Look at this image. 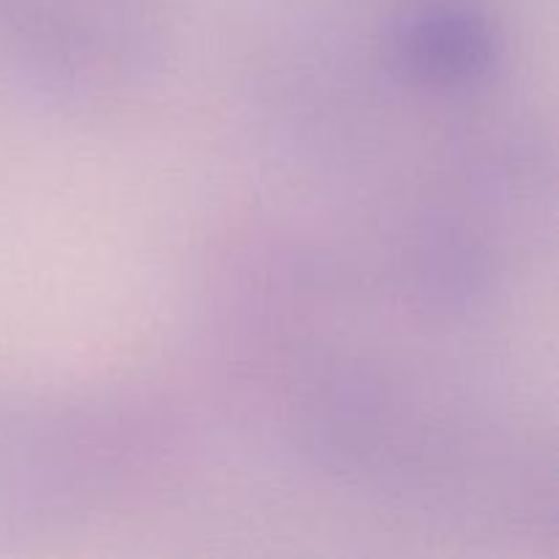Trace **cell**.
I'll return each instance as SVG.
<instances>
[{
  "mask_svg": "<svg viewBox=\"0 0 559 559\" xmlns=\"http://www.w3.org/2000/svg\"><path fill=\"white\" fill-rule=\"evenodd\" d=\"M404 71L435 85H469L484 80L497 58L495 31L473 9L451 3L424 5L396 31Z\"/></svg>",
  "mask_w": 559,
  "mask_h": 559,
  "instance_id": "1",
  "label": "cell"
}]
</instances>
